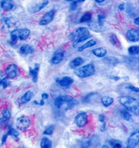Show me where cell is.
Listing matches in <instances>:
<instances>
[{
	"label": "cell",
	"mask_w": 139,
	"mask_h": 148,
	"mask_svg": "<svg viewBox=\"0 0 139 148\" xmlns=\"http://www.w3.org/2000/svg\"><path fill=\"white\" fill-rule=\"evenodd\" d=\"M120 102L131 112L136 115L139 114V102L136 99L129 96H122L120 98Z\"/></svg>",
	"instance_id": "6da1fadb"
},
{
	"label": "cell",
	"mask_w": 139,
	"mask_h": 148,
	"mask_svg": "<svg viewBox=\"0 0 139 148\" xmlns=\"http://www.w3.org/2000/svg\"><path fill=\"white\" fill-rule=\"evenodd\" d=\"M72 36L73 39H74L73 43L74 47L76 46L78 44L85 41L91 37L89 31L85 27L79 28L72 34Z\"/></svg>",
	"instance_id": "7a4b0ae2"
},
{
	"label": "cell",
	"mask_w": 139,
	"mask_h": 148,
	"mask_svg": "<svg viewBox=\"0 0 139 148\" xmlns=\"http://www.w3.org/2000/svg\"><path fill=\"white\" fill-rule=\"evenodd\" d=\"M30 31L27 28L16 29L12 32L10 34L11 39V44L16 43L19 39L21 40H26L30 36Z\"/></svg>",
	"instance_id": "3957f363"
},
{
	"label": "cell",
	"mask_w": 139,
	"mask_h": 148,
	"mask_svg": "<svg viewBox=\"0 0 139 148\" xmlns=\"http://www.w3.org/2000/svg\"><path fill=\"white\" fill-rule=\"evenodd\" d=\"M95 72V67L92 64H89L74 70V73L79 78H86L92 75Z\"/></svg>",
	"instance_id": "277c9868"
},
{
	"label": "cell",
	"mask_w": 139,
	"mask_h": 148,
	"mask_svg": "<svg viewBox=\"0 0 139 148\" xmlns=\"http://www.w3.org/2000/svg\"><path fill=\"white\" fill-rule=\"evenodd\" d=\"M30 125V119L26 116H22L17 119V129L20 131H25L28 129Z\"/></svg>",
	"instance_id": "5b68a950"
},
{
	"label": "cell",
	"mask_w": 139,
	"mask_h": 148,
	"mask_svg": "<svg viewBox=\"0 0 139 148\" xmlns=\"http://www.w3.org/2000/svg\"><path fill=\"white\" fill-rule=\"evenodd\" d=\"M74 99L71 96H60L57 97L54 101V104L56 106L60 108L65 103H67L70 105H74Z\"/></svg>",
	"instance_id": "8992f818"
},
{
	"label": "cell",
	"mask_w": 139,
	"mask_h": 148,
	"mask_svg": "<svg viewBox=\"0 0 139 148\" xmlns=\"http://www.w3.org/2000/svg\"><path fill=\"white\" fill-rule=\"evenodd\" d=\"M75 122L79 127L85 126L88 122L87 114L85 112L79 113L75 118Z\"/></svg>",
	"instance_id": "52a82bcc"
},
{
	"label": "cell",
	"mask_w": 139,
	"mask_h": 148,
	"mask_svg": "<svg viewBox=\"0 0 139 148\" xmlns=\"http://www.w3.org/2000/svg\"><path fill=\"white\" fill-rule=\"evenodd\" d=\"M139 134L138 131L133 132L128 140L127 148H134L139 143Z\"/></svg>",
	"instance_id": "ba28073f"
},
{
	"label": "cell",
	"mask_w": 139,
	"mask_h": 148,
	"mask_svg": "<svg viewBox=\"0 0 139 148\" xmlns=\"http://www.w3.org/2000/svg\"><path fill=\"white\" fill-rule=\"evenodd\" d=\"M56 10L54 9H52L51 11L48 12L41 19L39 24L41 26H45L50 23L53 19Z\"/></svg>",
	"instance_id": "9c48e42d"
},
{
	"label": "cell",
	"mask_w": 139,
	"mask_h": 148,
	"mask_svg": "<svg viewBox=\"0 0 139 148\" xmlns=\"http://www.w3.org/2000/svg\"><path fill=\"white\" fill-rule=\"evenodd\" d=\"M18 71L17 66L15 64H10L7 67L6 73L9 78L14 79L17 77Z\"/></svg>",
	"instance_id": "30bf717a"
},
{
	"label": "cell",
	"mask_w": 139,
	"mask_h": 148,
	"mask_svg": "<svg viewBox=\"0 0 139 148\" xmlns=\"http://www.w3.org/2000/svg\"><path fill=\"white\" fill-rule=\"evenodd\" d=\"M128 39L132 42H138L139 40V31L136 29H130L127 33Z\"/></svg>",
	"instance_id": "8fae6325"
},
{
	"label": "cell",
	"mask_w": 139,
	"mask_h": 148,
	"mask_svg": "<svg viewBox=\"0 0 139 148\" xmlns=\"http://www.w3.org/2000/svg\"><path fill=\"white\" fill-rule=\"evenodd\" d=\"M1 7L5 10H10L14 5V0H1Z\"/></svg>",
	"instance_id": "7c38bea8"
},
{
	"label": "cell",
	"mask_w": 139,
	"mask_h": 148,
	"mask_svg": "<svg viewBox=\"0 0 139 148\" xmlns=\"http://www.w3.org/2000/svg\"><path fill=\"white\" fill-rule=\"evenodd\" d=\"M39 70V65L38 64H36L35 65L34 69L30 68V75L32 77V80L34 83H36L38 81V75Z\"/></svg>",
	"instance_id": "4fadbf2b"
},
{
	"label": "cell",
	"mask_w": 139,
	"mask_h": 148,
	"mask_svg": "<svg viewBox=\"0 0 139 148\" xmlns=\"http://www.w3.org/2000/svg\"><path fill=\"white\" fill-rule=\"evenodd\" d=\"M48 1H46V2H43L40 5H35L28 9V11L30 12V13H37L39 11H40L41 9L44 8V7H45L48 5Z\"/></svg>",
	"instance_id": "5bb4252c"
},
{
	"label": "cell",
	"mask_w": 139,
	"mask_h": 148,
	"mask_svg": "<svg viewBox=\"0 0 139 148\" xmlns=\"http://www.w3.org/2000/svg\"><path fill=\"white\" fill-rule=\"evenodd\" d=\"M89 27L91 31H94V32L100 33L103 31L102 25L97 22H92L89 25Z\"/></svg>",
	"instance_id": "9a60e30c"
},
{
	"label": "cell",
	"mask_w": 139,
	"mask_h": 148,
	"mask_svg": "<svg viewBox=\"0 0 139 148\" xmlns=\"http://www.w3.org/2000/svg\"><path fill=\"white\" fill-rule=\"evenodd\" d=\"M33 96H34V94L32 92L30 91L26 92L25 95L22 96L21 98V103L22 104H25L26 103H27L32 99Z\"/></svg>",
	"instance_id": "2e32d148"
},
{
	"label": "cell",
	"mask_w": 139,
	"mask_h": 148,
	"mask_svg": "<svg viewBox=\"0 0 139 148\" xmlns=\"http://www.w3.org/2000/svg\"><path fill=\"white\" fill-rule=\"evenodd\" d=\"M64 58V54L62 52H57L54 55L52 59V63L56 65L60 63Z\"/></svg>",
	"instance_id": "e0dca14e"
},
{
	"label": "cell",
	"mask_w": 139,
	"mask_h": 148,
	"mask_svg": "<svg viewBox=\"0 0 139 148\" xmlns=\"http://www.w3.org/2000/svg\"><path fill=\"white\" fill-rule=\"evenodd\" d=\"M20 50V52L22 54H25V55L33 54V53L34 52V48H33V47L30 46V45H23L21 46Z\"/></svg>",
	"instance_id": "ac0fdd59"
},
{
	"label": "cell",
	"mask_w": 139,
	"mask_h": 148,
	"mask_svg": "<svg viewBox=\"0 0 139 148\" xmlns=\"http://www.w3.org/2000/svg\"><path fill=\"white\" fill-rule=\"evenodd\" d=\"M92 53L96 57L102 58L104 57L106 55L107 50L103 47H100L93 49Z\"/></svg>",
	"instance_id": "d6986e66"
},
{
	"label": "cell",
	"mask_w": 139,
	"mask_h": 148,
	"mask_svg": "<svg viewBox=\"0 0 139 148\" xmlns=\"http://www.w3.org/2000/svg\"><path fill=\"white\" fill-rule=\"evenodd\" d=\"M74 80L72 79L69 77H65L59 81V84L61 86H68L72 84Z\"/></svg>",
	"instance_id": "ffe728a7"
},
{
	"label": "cell",
	"mask_w": 139,
	"mask_h": 148,
	"mask_svg": "<svg viewBox=\"0 0 139 148\" xmlns=\"http://www.w3.org/2000/svg\"><path fill=\"white\" fill-rule=\"evenodd\" d=\"M11 117V113L7 109H5L2 111V118L0 119V124H3L7 122Z\"/></svg>",
	"instance_id": "44dd1931"
},
{
	"label": "cell",
	"mask_w": 139,
	"mask_h": 148,
	"mask_svg": "<svg viewBox=\"0 0 139 148\" xmlns=\"http://www.w3.org/2000/svg\"><path fill=\"white\" fill-rule=\"evenodd\" d=\"M110 41L111 44L117 48H121V44L120 41L118 39L117 36L115 34H112L110 37Z\"/></svg>",
	"instance_id": "7402d4cb"
},
{
	"label": "cell",
	"mask_w": 139,
	"mask_h": 148,
	"mask_svg": "<svg viewBox=\"0 0 139 148\" xmlns=\"http://www.w3.org/2000/svg\"><path fill=\"white\" fill-rule=\"evenodd\" d=\"M83 63V60L80 57H78V58L74 59L72 61H71V62H70V65L72 69H74V68H76L78 66L81 65Z\"/></svg>",
	"instance_id": "603a6c76"
},
{
	"label": "cell",
	"mask_w": 139,
	"mask_h": 148,
	"mask_svg": "<svg viewBox=\"0 0 139 148\" xmlns=\"http://www.w3.org/2000/svg\"><path fill=\"white\" fill-rule=\"evenodd\" d=\"M40 146L41 148H52V142L47 137H43L41 139Z\"/></svg>",
	"instance_id": "cb8c5ba5"
},
{
	"label": "cell",
	"mask_w": 139,
	"mask_h": 148,
	"mask_svg": "<svg viewBox=\"0 0 139 148\" xmlns=\"http://www.w3.org/2000/svg\"><path fill=\"white\" fill-rule=\"evenodd\" d=\"M96 44V41L95 40L92 39L89 41L88 42H87L86 44H84V45L82 46L81 47H80L78 48V51L79 52H82L83 50L85 49L86 48H89L91 47L92 46H94V45H95Z\"/></svg>",
	"instance_id": "d4e9b609"
},
{
	"label": "cell",
	"mask_w": 139,
	"mask_h": 148,
	"mask_svg": "<svg viewBox=\"0 0 139 148\" xmlns=\"http://www.w3.org/2000/svg\"><path fill=\"white\" fill-rule=\"evenodd\" d=\"M101 101L105 107H108L114 103V99L110 97H103L101 99Z\"/></svg>",
	"instance_id": "484cf974"
},
{
	"label": "cell",
	"mask_w": 139,
	"mask_h": 148,
	"mask_svg": "<svg viewBox=\"0 0 139 148\" xmlns=\"http://www.w3.org/2000/svg\"><path fill=\"white\" fill-rule=\"evenodd\" d=\"M128 52L130 55H136L139 52V47L138 46H133L128 48Z\"/></svg>",
	"instance_id": "4316f807"
},
{
	"label": "cell",
	"mask_w": 139,
	"mask_h": 148,
	"mask_svg": "<svg viewBox=\"0 0 139 148\" xmlns=\"http://www.w3.org/2000/svg\"><path fill=\"white\" fill-rule=\"evenodd\" d=\"M104 61L108 64H112V65L116 64L117 62V59L116 58H115L114 57H107V58H104Z\"/></svg>",
	"instance_id": "83f0119b"
},
{
	"label": "cell",
	"mask_w": 139,
	"mask_h": 148,
	"mask_svg": "<svg viewBox=\"0 0 139 148\" xmlns=\"http://www.w3.org/2000/svg\"><path fill=\"white\" fill-rule=\"evenodd\" d=\"M91 19V14L90 13H86L81 19V22H85L90 21Z\"/></svg>",
	"instance_id": "f1b7e54d"
},
{
	"label": "cell",
	"mask_w": 139,
	"mask_h": 148,
	"mask_svg": "<svg viewBox=\"0 0 139 148\" xmlns=\"http://www.w3.org/2000/svg\"><path fill=\"white\" fill-rule=\"evenodd\" d=\"M8 134V135H10V136H12L15 139V138H17V139H18V136H19V132H17V130H16L15 129H13V128L10 129L9 130Z\"/></svg>",
	"instance_id": "f546056e"
},
{
	"label": "cell",
	"mask_w": 139,
	"mask_h": 148,
	"mask_svg": "<svg viewBox=\"0 0 139 148\" xmlns=\"http://www.w3.org/2000/svg\"><path fill=\"white\" fill-rule=\"evenodd\" d=\"M121 115L123 118L127 121H129L131 118V115L128 111H122Z\"/></svg>",
	"instance_id": "4dcf8cb0"
},
{
	"label": "cell",
	"mask_w": 139,
	"mask_h": 148,
	"mask_svg": "<svg viewBox=\"0 0 139 148\" xmlns=\"http://www.w3.org/2000/svg\"><path fill=\"white\" fill-rule=\"evenodd\" d=\"M0 84L2 85L3 88H6L9 85V81L7 78H4L1 80H0Z\"/></svg>",
	"instance_id": "1f68e13d"
},
{
	"label": "cell",
	"mask_w": 139,
	"mask_h": 148,
	"mask_svg": "<svg viewBox=\"0 0 139 148\" xmlns=\"http://www.w3.org/2000/svg\"><path fill=\"white\" fill-rule=\"evenodd\" d=\"M54 130V126L51 125L47 128L43 132V134L46 135H51L53 134V132Z\"/></svg>",
	"instance_id": "d6a6232c"
},
{
	"label": "cell",
	"mask_w": 139,
	"mask_h": 148,
	"mask_svg": "<svg viewBox=\"0 0 139 148\" xmlns=\"http://www.w3.org/2000/svg\"><path fill=\"white\" fill-rule=\"evenodd\" d=\"M126 88L127 89L130 90L132 91L135 92H137V93L139 92V88L134 87L133 86H128L126 87Z\"/></svg>",
	"instance_id": "836d02e7"
},
{
	"label": "cell",
	"mask_w": 139,
	"mask_h": 148,
	"mask_svg": "<svg viewBox=\"0 0 139 148\" xmlns=\"http://www.w3.org/2000/svg\"><path fill=\"white\" fill-rule=\"evenodd\" d=\"M77 5H78L77 1H74V2L71 5V7H70L71 10H72V11L75 10L76 9H77Z\"/></svg>",
	"instance_id": "e575fe53"
},
{
	"label": "cell",
	"mask_w": 139,
	"mask_h": 148,
	"mask_svg": "<svg viewBox=\"0 0 139 148\" xmlns=\"http://www.w3.org/2000/svg\"><path fill=\"white\" fill-rule=\"evenodd\" d=\"M90 145V143L89 141L84 142L81 144V148H88Z\"/></svg>",
	"instance_id": "d590c367"
},
{
	"label": "cell",
	"mask_w": 139,
	"mask_h": 148,
	"mask_svg": "<svg viewBox=\"0 0 139 148\" xmlns=\"http://www.w3.org/2000/svg\"><path fill=\"white\" fill-rule=\"evenodd\" d=\"M8 133H7V134L3 135V136H2V143H1L2 145L3 144L6 142L7 139V137H8Z\"/></svg>",
	"instance_id": "8d00e7d4"
},
{
	"label": "cell",
	"mask_w": 139,
	"mask_h": 148,
	"mask_svg": "<svg viewBox=\"0 0 139 148\" xmlns=\"http://www.w3.org/2000/svg\"><path fill=\"white\" fill-rule=\"evenodd\" d=\"M105 117L103 114H100L99 116V121L100 122H103L105 121Z\"/></svg>",
	"instance_id": "74e56055"
},
{
	"label": "cell",
	"mask_w": 139,
	"mask_h": 148,
	"mask_svg": "<svg viewBox=\"0 0 139 148\" xmlns=\"http://www.w3.org/2000/svg\"><path fill=\"white\" fill-rule=\"evenodd\" d=\"M41 97H42L43 99H47L48 98V95L47 93H43V94L41 95Z\"/></svg>",
	"instance_id": "f35d334b"
},
{
	"label": "cell",
	"mask_w": 139,
	"mask_h": 148,
	"mask_svg": "<svg viewBox=\"0 0 139 148\" xmlns=\"http://www.w3.org/2000/svg\"><path fill=\"white\" fill-rule=\"evenodd\" d=\"M118 8L121 10V11H123L124 9H125V7H124V5L123 4H121L118 6Z\"/></svg>",
	"instance_id": "ab89813d"
},
{
	"label": "cell",
	"mask_w": 139,
	"mask_h": 148,
	"mask_svg": "<svg viewBox=\"0 0 139 148\" xmlns=\"http://www.w3.org/2000/svg\"><path fill=\"white\" fill-rule=\"evenodd\" d=\"M134 23L137 25L138 26L139 25V18H135L134 20Z\"/></svg>",
	"instance_id": "60d3db41"
},
{
	"label": "cell",
	"mask_w": 139,
	"mask_h": 148,
	"mask_svg": "<svg viewBox=\"0 0 139 148\" xmlns=\"http://www.w3.org/2000/svg\"><path fill=\"white\" fill-rule=\"evenodd\" d=\"M105 127V123H103V125H102V128H101V131H103L104 130Z\"/></svg>",
	"instance_id": "b9f144b4"
},
{
	"label": "cell",
	"mask_w": 139,
	"mask_h": 148,
	"mask_svg": "<svg viewBox=\"0 0 139 148\" xmlns=\"http://www.w3.org/2000/svg\"><path fill=\"white\" fill-rule=\"evenodd\" d=\"M111 79H113L114 80H118L120 79V78L118 77H111Z\"/></svg>",
	"instance_id": "7bdbcfd3"
},
{
	"label": "cell",
	"mask_w": 139,
	"mask_h": 148,
	"mask_svg": "<svg viewBox=\"0 0 139 148\" xmlns=\"http://www.w3.org/2000/svg\"><path fill=\"white\" fill-rule=\"evenodd\" d=\"M39 104H40V105H41V106H43V105L45 104V102L43 101V99H41V100H40Z\"/></svg>",
	"instance_id": "ee69618b"
},
{
	"label": "cell",
	"mask_w": 139,
	"mask_h": 148,
	"mask_svg": "<svg viewBox=\"0 0 139 148\" xmlns=\"http://www.w3.org/2000/svg\"><path fill=\"white\" fill-rule=\"evenodd\" d=\"M104 1H105V0H96V1L97 2H98V3L102 2H103Z\"/></svg>",
	"instance_id": "f6af8a7d"
},
{
	"label": "cell",
	"mask_w": 139,
	"mask_h": 148,
	"mask_svg": "<svg viewBox=\"0 0 139 148\" xmlns=\"http://www.w3.org/2000/svg\"><path fill=\"white\" fill-rule=\"evenodd\" d=\"M102 148H109L108 146L107 145H104L102 146Z\"/></svg>",
	"instance_id": "bcb514c9"
},
{
	"label": "cell",
	"mask_w": 139,
	"mask_h": 148,
	"mask_svg": "<svg viewBox=\"0 0 139 148\" xmlns=\"http://www.w3.org/2000/svg\"><path fill=\"white\" fill-rule=\"evenodd\" d=\"M34 103L36 105H38L39 104V103L37 102V101H36V100H35L34 101Z\"/></svg>",
	"instance_id": "7dc6e473"
},
{
	"label": "cell",
	"mask_w": 139,
	"mask_h": 148,
	"mask_svg": "<svg viewBox=\"0 0 139 148\" xmlns=\"http://www.w3.org/2000/svg\"><path fill=\"white\" fill-rule=\"evenodd\" d=\"M85 0H78V2H84L85 1Z\"/></svg>",
	"instance_id": "c3c4849f"
},
{
	"label": "cell",
	"mask_w": 139,
	"mask_h": 148,
	"mask_svg": "<svg viewBox=\"0 0 139 148\" xmlns=\"http://www.w3.org/2000/svg\"><path fill=\"white\" fill-rule=\"evenodd\" d=\"M65 1H68V2H70V1H74V0H65Z\"/></svg>",
	"instance_id": "681fc988"
},
{
	"label": "cell",
	"mask_w": 139,
	"mask_h": 148,
	"mask_svg": "<svg viewBox=\"0 0 139 148\" xmlns=\"http://www.w3.org/2000/svg\"><path fill=\"white\" fill-rule=\"evenodd\" d=\"M125 1H126V0H125Z\"/></svg>",
	"instance_id": "f907efd6"
}]
</instances>
